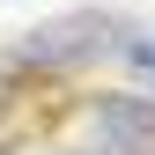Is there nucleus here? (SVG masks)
I'll return each instance as SVG.
<instances>
[{
  "label": "nucleus",
  "mask_w": 155,
  "mask_h": 155,
  "mask_svg": "<svg viewBox=\"0 0 155 155\" xmlns=\"http://www.w3.org/2000/svg\"><path fill=\"white\" fill-rule=\"evenodd\" d=\"M111 45H126L118 22H111V15H96V8H81V15H59V22L15 37V67H30V74L52 67V74H59V67H89V59H104Z\"/></svg>",
  "instance_id": "f257e3e1"
},
{
  "label": "nucleus",
  "mask_w": 155,
  "mask_h": 155,
  "mask_svg": "<svg viewBox=\"0 0 155 155\" xmlns=\"http://www.w3.org/2000/svg\"><path fill=\"white\" fill-rule=\"evenodd\" d=\"M81 148L89 155H155V104L148 96H104V104H89Z\"/></svg>",
  "instance_id": "f03ea898"
},
{
  "label": "nucleus",
  "mask_w": 155,
  "mask_h": 155,
  "mask_svg": "<svg viewBox=\"0 0 155 155\" xmlns=\"http://www.w3.org/2000/svg\"><path fill=\"white\" fill-rule=\"evenodd\" d=\"M126 67L140 81H155V37H126Z\"/></svg>",
  "instance_id": "7ed1b4c3"
},
{
  "label": "nucleus",
  "mask_w": 155,
  "mask_h": 155,
  "mask_svg": "<svg viewBox=\"0 0 155 155\" xmlns=\"http://www.w3.org/2000/svg\"><path fill=\"white\" fill-rule=\"evenodd\" d=\"M8 89H15V74H8V67H0V104H8Z\"/></svg>",
  "instance_id": "20e7f679"
}]
</instances>
